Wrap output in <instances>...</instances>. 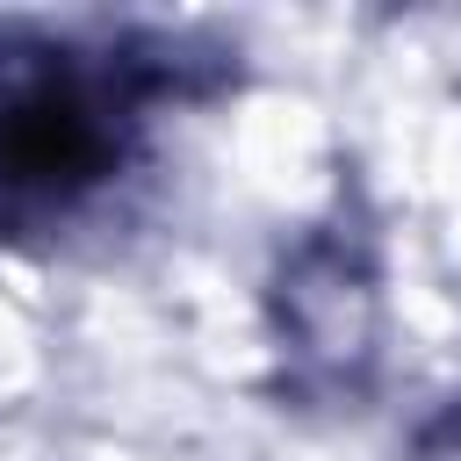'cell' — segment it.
I'll return each instance as SVG.
<instances>
[{"label":"cell","instance_id":"1","mask_svg":"<svg viewBox=\"0 0 461 461\" xmlns=\"http://www.w3.org/2000/svg\"><path fill=\"white\" fill-rule=\"evenodd\" d=\"M122 166V101L50 43L0 36V209L58 216Z\"/></svg>","mask_w":461,"mask_h":461},{"label":"cell","instance_id":"2","mask_svg":"<svg viewBox=\"0 0 461 461\" xmlns=\"http://www.w3.org/2000/svg\"><path fill=\"white\" fill-rule=\"evenodd\" d=\"M288 324H295L303 353H324V360L367 346V281L346 267V252H310V259L295 267Z\"/></svg>","mask_w":461,"mask_h":461}]
</instances>
